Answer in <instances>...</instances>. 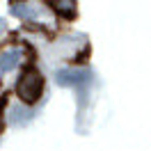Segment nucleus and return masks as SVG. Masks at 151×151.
Returning <instances> with one entry per match:
<instances>
[{
  "mask_svg": "<svg viewBox=\"0 0 151 151\" xmlns=\"http://www.w3.org/2000/svg\"><path fill=\"white\" fill-rule=\"evenodd\" d=\"M41 92H44V76L39 73L35 66H25L19 78V83H16L19 99L28 105H35L41 99Z\"/></svg>",
  "mask_w": 151,
  "mask_h": 151,
  "instance_id": "1",
  "label": "nucleus"
},
{
  "mask_svg": "<svg viewBox=\"0 0 151 151\" xmlns=\"http://www.w3.org/2000/svg\"><path fill=\"white\" fill-rule=\"evenodd\" d=\"M16 53H5V55L0 57V71H9L12 66L16 64Z\"/></svg>",
  "mask_w": 151,
  "mask_h": 151,
  "instance_id": "2",
  "label": "nucleus"
},
{
  "mask_svg": "<svg viewBox=\"0 0 151 151\" xmlns=\"http://www.w3.org/2000/svg\"><path fill=\"white\" fill-rule=\"evenodd\" d=\"M7 105V96L5 99H0V131H2V108Z\"/></svg>",
  "mask_w": 151,
  "mask_h": 151,
  "instance_id": "3",
  "label": "nucleus"
}]
</instances>
